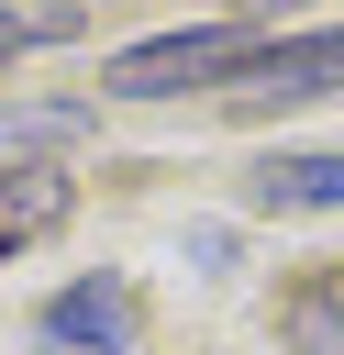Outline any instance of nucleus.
<instances>
[{
	"mask_svg": "<svg viewBox=\"0 0 344 355\" xmlns=\"http://www.w3.org/2000/svg\"><path fill=\"white\" fill-rule=\"evenodd\" d=\"M67 33H89L78 0H44V11H11L0 0V55H33V44H67Z\"/></svg>",
	"mask_w": 344,
	"mask_h": 355,
	"instance_id": "7",
	"label": "nucleus"
},
{
	"mask_svg": "<svg viewBox=\"0 0 344 355\" xmlns=\"http://www.w3.org/2000/svg\"><path fill=\"white\" fill-rule=\"evenodd\" d=\"M344 89V22L333 33H289V44H255L233 67V111H289V100H333Z\"/></svg>",
	"mask_w": 344,
	"mask_h": 355,
	"instance_id": "2",
	"label": "nucleus"
},
{
	"mask_svg": "<svg viewBox=\"0 0 344 355\" xmlns=\"http://www.w3.org/2000/svg\"><path fill=\"white\" fill-rule=\"evenodd\" d=\"M144 344V311L122 277H78L67 300H44V355H133Z\"/></svg>",
	"mask_w": 344,
	"mask_h": 355,
	"instance_id": "3",
	"label": "nucleus"
},
{
	"mask_svg": "<svg viewBox=\"0 0 344 355\" xmlns=\"http://www.w3.org/2000/svg\"><path fill=\"white\" fill-rule=\"evenodd\" d=\"M255 44L233 33V22H211V33H155V44H122L111 67H100V89L111 100H178V89H211V78H233Z\"/></svg>",
	"mask_w": 344,
	"mask_h": 355,
	"instance_id": "1",
	"label": "nucleus"
},
{
	"mask_svg": "<svg viewBox=\"0 0 344 355\" xmlns=\"http://www.w3.org/2000/svg\"><path fill=\"white\" fill-rule=\"evenodd\" d=\"M233 11H277V0H233Z\"/></svg>",
	"mask_w": 344,
	"mask_h": 355,
	"instance_id": "8",
	"label": "nucleus"
},
{
	"mask_svg": "<svg viewBox=\"0 0 344 355\" xmlns=\"http://www.w3.org/2000/svg\"><path fill=\"white\" fill-rule=\"evenodd\" d=\"M244 189L255 211H344V155H266Z\"/></svg>",
	"mask_w": 344,
	"mask_h": 355,
	"instance_id": "5",
	"label": "nucleus"
},
{
	"mask_svg": "<svg viewBox=\"0 0 344 355\" xmlns=\"http://www.w3.org/2000/svg\"><path fill=\"white\" fill-rule=\"evenodd\" d=\"M289 355H344V266L300 277V300H289Z\"/></svg>",
	"mask_w": 344,
	"mask_h": 355,
	"instance_id": "6",
	"label": "nucleus"
},
{
	"mask_svg": "<svg viewBox=\"0 0 344 355\" xmlns=\"http://www.w3.org/2000/svg\"><path fill=\"white\" fill-rule=\"evenodd\" d=\"M67 211H78V178H55V166H11V178H0V255L44 244Z\"/></svg>",
	"mask_w": 344,
	"mask_h": 355,
	"instance_id": "4",
	"label": "nucleus"
}]
</instances>
